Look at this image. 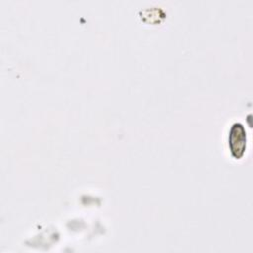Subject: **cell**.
Here are the masks:
<instances>
[{
  "instance_id": "1",
  "label": "cell",
  "mask_w": 253,
  "mask_h": 253,
  "mask_svg": "<svg viewBox=\"0 0 253 253\" xmlns=\"http://www.w3.org/2000/svg\"><path fill=\"white\" fill-rule=\"evenodd\" d=\"M228 146L231 152V155L236 158L240 159L246 148V130L242 124L234 123L228 134Z\"/></svg>"
}]
</instances>
